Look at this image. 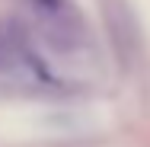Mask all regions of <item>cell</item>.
Masks as SVG:
<instances>
[{"label": "cell", "mask_w": 150, "mask_h": 147, "mask_svg": "<svg viewBox=\"0 0 150 147\" xmlns=\"http://www.w3.org/2000/svg\"><path fill=\"white\" fill-rule=\"evenodd\" d=\"M32 10L42 16L45 26H51V32L58 35H67V42H77V13L67 0H32Z\"/></svg>", "instance_id": "obj_1"}, {"label": "cell", "mask_w": 150, "mask_h": 147, "mask_svg": "<svg viewBox=\"0 0 150 147\" xmlns=\"http://www.w3.org/2000/svg\"><path fill=\"white\" fill-rule=\"evenodd\" d=\"M16 64V45L6 35V29L0 26V67H13Z\"/></svg>", "instance_id": "obj_2"}]
</instances>
